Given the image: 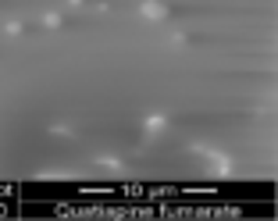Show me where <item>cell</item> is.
<instances>
[{
	"instance_id": "obj_3",
	"label": "cell",
	"mask_w": 278,
	"mask_h": 221,
	"mask_svg": "<svg viewBox=\"0 0 278 221\" xmlns=\"http://www.w3.org/2000/svg\"><path fill=\"white\" fill-rule=\"evenodd\" d=\"M50 132H54V136H75V129H71L68 122H54V125H50Z\"/></svg>"
},
{
	"instance_id": "obj_6",
	"label": "cell",
	"mask_w": 278,
	"mask_h": 221,
	"mask_svg": "<svg viewBox=\"0 0 278 221\" xmlns=\"http://www.w3.org/2000/svg\"><path fill=\"white\" fill-rule=\"evenodd\" d=\"M68 4H82V0H68Z\"/></svg>"
},
{
	"instance_id": "obj_5",
	"label": "cell",
	"mask_w": 278,
	"mask_h": 221,
	"mask_svg": "<svg viewBox=\"0 0 278 221\" xmlns=\"http://www.w3.org/2000/svg\"><path fill=\"white\" fill-rule=\"evenodd\" d=\"M4 32H7V36H18V32H22V25H18V22H7V29H4Z\"/></svg>"
},
{
	"instance_id": "obj_4",
	"label": "cell",
	"mask_w": 278,
	"mask_h": 221,
	"mask_svg": "<svg viewBox=\"0 0 278 221\" xmlns=\"http://www.w3.org/2000/svg\"><path fill=\"white\" fill-rule=\"evenodd\" d=\"M96 164H104V168H111V171H122V160H118V157H96Z\"/></svg>"
},
{
	"instance_id": "obj_2",
	"label": "cell",
	"mask_w": 278,
	"mask_h": 221,
	"mask_svg": "<svg viewBox=\"0 0 278 221\" xmlns=\"http://www.w3.org/2000/svg\"><path fill=\"white\" fill-rule=\"evenodd\" d=\"M143 125H146V132H164V125H168V118H164V114H150V118H146Z\"/></svg>"
},
{
	"instance_id": "obj_1",
	"label": "cell",
	"mask_w": 278,
	"mask_h": 221,
	"mask_svg": "<svg viewBox=\"0 0 278 221\" xmlns=\"http://www.w3.org/2000/svg\"><path fill=\"white\" fill-rule=\"evenodd\" d=\"M143 18L161 22V18H168V7H164V4H157V0H146V4H143Z\"/></svg>"
}]
</instances>
